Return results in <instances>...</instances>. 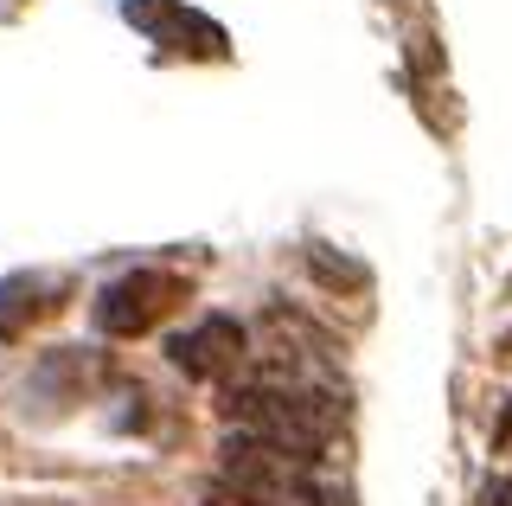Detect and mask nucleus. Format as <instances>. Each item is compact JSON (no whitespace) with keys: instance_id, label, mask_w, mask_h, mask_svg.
<instances>
[{"instance_id":"0eeeda50","label":"nucleus","mask_w":512,"mask_h":506,"mask_svg":"<svg viewBox=\"0 0 512 506\" xmlns=\"http://www.w3.org/2000/svg\"><path fill=\"white\" fill-rule=\"evenodd\" d=\"M493 442H500V449H506V442H512V404H506V417L493 423Z\"/></svg>"},{"instance_id":"423d86ee","label":"nucleus","mask_w":512,"mask_h":506,"mask_svg":"<svg viewBox=\"0 0 512 506\" xmlns=\"http://www.w3.org/2000/svg\"><path fill=\"white\" fill-rule=\"evenodd\" d=\"M487 506H512V474H506V481H493V487H487Z\"/></svg>"},{"instance_id":"f257e3e1","label":"nucleus","mask_w":512,"mask_h":506,"mask_svg":"<svg viewBox=\"0 0 512 506\" xmlns=\"http://www.w3.org/2000/svg\"><path fill=\"white\" fill-rule=\"evenodd\" d=\"M224 417L237 423V436H256L269 449H288L301 462H320V449L340 430V404L327 391L308 385H282V378H263V385H237Z\"/></svg>"},{"instance_id":"39448f33","label":"nucleus","mask_w":512,"mask_h":506,"mask_svg":"<svg viewBox=\"0 0 512 506\" xmlns=\"http://www.w3.org/2000/svg\"><path fill=\"white\" fill-rule=\"evenodd\" d=\"M167 359L186 378H224V372H237V359H244V327H237L231 314H205L199 327H186V334L167 340Z\"/></svg>"},{"instance_id":"f03ea898","label":"nucleus","mask_w":512,"mask_h":506,"mask_svg":"<svg viewBox=\"0 0 512 506\" xmlns=\"http://www.w3.org/2000/svg\"><path fill=\"white\" fill-rule=\"evenodd\" d=\"M218 455H224V481L237 487L244 506H340V494L314 474V462H301L288 449H269L256 436H224Z\"/></svg>"},{"instance_id":"20e7f679","label":"nucleus","mask_w":512,"mask_h":506,"mask_svg":"<svg viewBox=\"0 0 512 506\" xmlns=\"http://www.w3.org/2000/svg\"><path fill=\"white\" fill-rule=\"evenodd\" d=\"M122 20L135 26L141 39H154L160 52H180V58H224L231 39H224L218 20L192 13L186 0H122Z\"/></svg>"},{"instance_id":"6e6552de","label":"nucleus","mask_w":512,"mask_h":506,"mask_svg":"<svg viewBox=\"0 0 512 506\" xmlns=\"http://www.w3.org/2000/svg\"><path fill=\"white\" fill-rule=\"evenodd\" d=\"M506 346H512V334H506Z\"/></svg>"},{"instance_id":"7ed1b4c3","label":"nucleus","mask_w":512,"mask_h":506,"mask_svg":"<svg viewBox=\"0 0 512 506\" xmlns=\"http://www.w3.org/2000/svg\"><path fill=\"white\" fill-rule=\"evenodd\" d=\"M180 302H186V282L173 270H128L96 295V327H103L109 340H135V334H148V327H160Z\"/></svg>"}]
</instances>
